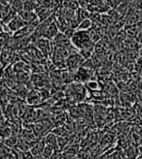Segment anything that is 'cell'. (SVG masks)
I'll list each match as a JSON object with an SVG mask.
<instances>
[{"label": "cell", "instance_id": "2", "mask_svg": "<svg viewBox=\"0 0 142 159\" xmlns=\"http://www.w3.org/2000/svg\"><path fill=\"white\" fill-rule=\"evenodd\" d=\"M85 60L83 55L80 52H70V54L65 59V65L73 71H77L79 68L81 67L82 62Z\"/></svg>", "mask_w": 142, "mask_h": 159}, {"label": "cell", "instance_id": "14", "mask_svg": "<svg viewBox=\"0 0 142 159\" xmlns=\"http://www.w3.org/2000/svg\"><path fill=\"white\" fill-rule=\"evenodd\" d=\"M18 137L16 136V135H12V136H10L8 139H6L4 142H2V143H4V144L6 145V146H8L9 148H14V147H16L17 146V144H18Z\"/></svg>", "mask_w": 142, "mask_h": 159}, {"label": "cell", "instance_id": "8", "mask_svg": "<svg viewBox=\"0 0 142 159\" xmlns=\"http://www.w3.org/2000/svg\"><path fill=\"white\" fill-rule=\"evenodd\" d=\"M91 12L88 10V9H86V8H79L78 10H76V15H77V18L78 20L82 21L86 19H90L91 18Z\"/></svg>", "mask_w": 142, "mask_h": 159}, {"label": "cell", "instance_id": "21", "mask_svg": "<svg viewBox=\"0 0 142 159\" xmlns=\"http://www.w3.org/2000/svg\"><path fill=\"white\" fill-rule=\"evenodd\" d=\"M135 159H142V152L135 157Z\"/></svg>", "mask_w": 142, "mask_h": 159}, {"label": "cell", "instance_id": "9", "mask_svg": "<svg viewBox=\"0 0 142 159\" xmlns=\"http://www.w3.org/2000/svg\"><path fill=\"white\" fill-rule=\"evenodd\" d=\"M93 26L92 25V20L90 19H86L82 21H80L79 25L77 27V30H84V31H89L90 29H92Z\"/></svg>", "mask_w": 142, "mask_h": 159}, {"label": "cell", "instance_id": "17", "mask_svg": "<svg viewBox=\"0 0 142 159\" xmlns=\"http://www.w3.org/2000/svg\"><path fill=\"white\" fill-rule=\"evenodd\" d=\"M124 0H104V2L111 8V9H116Z\"/></svg>", "mask_w": 142, "mask_h": 159}, {"label": "cell", "instance_id": "19", "mask_svg": "<svg viewBox=\"0 0 142 159\" xmlns=\"http://www.w3.org/2000/svg\"><path fill=\"white\" fill-rule=\"evenodd\" d=\"M133 7L137 10H141L142 9V0H130Z\"/></svg>", "mask_w": 142, "mask_h": 159}, {"label": "cell", "instance_id": "18", "mask_svg": "<svg viewBox=\"0 0 142 159\" xmlns=\"http://www.w3.org/2000/svg\"><path fill=\"white\" fill-rule=\"evenodd\" d=\"M87 86L89 87L90 89L92 90H98L99 89V84L97 81H92V80H91V81H89L88 83H87Z\"/></svg>", "mask_w": 142, "mask_h": 159}, {"label": "cell", "instance_id": "4", "mask_svg": "<svg viewBox=\"0 0 142 159\" xmlns=\"http://www.w3.org/2000/svg\"><path fill=\"white\" fill-rule=\"evenodd\" d=\"M59 30L60 29L58 25V23L56 22V20H54V21H53L50 25V26L48 27V29H47L45 37L48 38L49 40H51V41H53V40L59 35Z\"/></svg>", "mask_w": 142, "mask_h": 159}, {"label": "cell", "instance_id": "3", "mask_svg": "<svg viewBox=\"0 0 142 159\" xmlns=\"http://www.w3.org/2000/svg\"><path fill=\"white\" fill-rule=\"evenodd\" d=\"M26 25H27V23L23 20L19 15L16 16V17L7 25L8 28H9L11 32H15V33L20 31L21 29H22L23 27H26Z\"/></svg>", "mask_w": 142, "mask_h": 159}, {"label": "cell", "instance_id": "6", "mask_svg": "<svg viewBox=\"0 0 142 159\" xmlns=\"http://www.w3.org/2000/svg\"><path fill=\"white\" fill-rule=\"evenodd\" d=\"M46 146V142L45 140L42 141H37L35 144L30 148V152L32 153L33 156H38V155H42L43 149Z\"/></svg>", "mask_w": 142, "mask_h": 159}, {"label": "cell", "instance_id": "7", "mask_svg": "<svg viewBox=\"0 0 142 159\" xmlns=\"http://www.w3.org/2000/svg\"><path fill=\"white\" fill-rule=\"evenodd\" d=\"M20 17L25 20L26 23H29L31 21H33L34 20L37 19V14L35 12H32V11H27V10H25L23 9L21 12H20L18 14Z\"/></svg>", "mask_w": 142, "mask_h": 159}, {"label": "cell", "instance_id": "20", "mask_svg": "<svg viewBox=\"0 0 142 159\" xmlns=\"http://www.w3.org/2000/svg\"><path fill=\"white\" fill-rule=\"evenodd\" d=\"M78 1V4H79V7L81 8H88V5H89V0H77Z\"/></svg>", "mask_w": 142, "mask_h": 159}, {"label": "cell", "instance_id": "22", "mask_svg": "<svg viewBox=\"0 0 142 159\" xmlns=\"http://www.w3.org/2000/svg\"><path fill=\"white\" fill-rule=\"evenodd\" d=\"M5 1L7 2V3H9V4H11L13 1H14V0H5Z\"/></svg>", "mask_w": 142, "mask_h": 159}, {"label": "cell", "instance_id": "5", "mask_svg": "<svg viewBox=\"0 0 142 159\" xmlns=\"http://www.w3.org/2000/svg\"><path fill=\"white\" fill-rule=\"evenodd\" d=\"M36 41H37L36 42V45L38 47V49H40V51L42 52H44L45 55L49 54V52H50V48H51L49 41H51V40H49L48 38H46V37H41V38L37 39Z\"/></svg>", "mask_w": 142, "mask_h": 159}, {"label": "cell", "instance_id": "16", "mask_svg": "<svg viewBox=\"0 0 142 159\" xmlns=\"http://www.w3.org/2000/svg\"><path fill=\"white\" fill-rule=\"evenodd\" d=\"M37 6H38L37 3H35L34 1H31V0H27V1L25 2V10L34 12L35 9H37Z\"/></svg>", "mask_w": 142, "mask_h": 159}, {"label": "cell", "instance_id": "10", "mask_svg": "<svg viewBox=\"0 0 142 159\" xmlns=\"http://www.w3.org/2000/svg\"><path fill=\"white\" fill-rule=\"evenodd\" d=\"M10 5H11L12 10L17 14H19L20 12H21L25 9V1H23V0H14Z\"/></svg>", "mask_w": 142, "mask_h": 159}, {"label": "cell", "instance_id": "12", "mask_svg": "<svg viewBox=\"0 0 142 159\" xmlns=\"http://www.w3.org/2000/svg\"><path fill=\"white\" fill-rule=\"evenodd\" d=\"M77 76L79 79L81 80V81H88V80L90 79L89 71L87 70V68H85V67H80L77 70Z\"/></svg>", "mask_w": 142, "mask_h": 159}, {"label": "cell", "instance_id": "11", "mask_svg": "<svg viewBox=\"0 0 142 159\" xmlns=\"http://www.w3.org/2000/svg\"><path fill=\"white\" fill-rule=\"evenodd\" d=\"M26 101L29 105H36L41 101V94L40 93H29L27 95Z\"/></svg>", "mask_w": 142, "mask_h": 159}, {"label": "cell", "instance_id": "1", "mask_svg": "<svg viewBox=\"0 0 142 159\" xmlns=\"http://www.w3.org/2000/svg\"><path fill=\"white\" fill-rule=\"evenodd\" d=\"M72 44L76 49L85 50V49H93L94 42L89 33V31L84 30H76L73 37L71 38Z\"/></svg>", "mask_w": 142, "mask_h": 159}, {"label": "cell", "instance_id": "13", "mask_svg": "<svg viewBox=\"0 0 142 159\" xmlns=\"http://www.w3.org/2000/svg\"><path fill=\"white\" fill-rule=\"evenodd\" d=\"M54 150H56V148H54L53 146L46 144V146H45V148H44V149H43L42 156H43L45 159H50L51 156L53 155V153L54 152Z\"/></svg>", "mask_w": 142, "mask_h": 159}, {"label": "cell", "instance_id": "15", "mask_svg": "<svg viewBox=\"0 0 142 159\" xmlns=\"http://www.w3.org/2000/svg\"><path fill=\"white\" fill-rule=\"evenodd\" d=\"M10 136H12V128H11V127H8V125L4 126V127H1V138H2L1 142H4L6 139H8Z\"/></svg>", "mask_w": 142, "mask_h": 159}]
</instances>
